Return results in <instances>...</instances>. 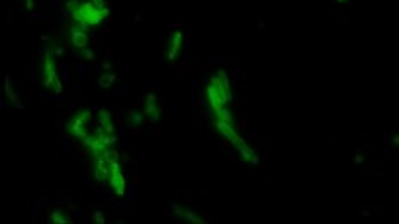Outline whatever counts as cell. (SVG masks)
Masks as SVG:
<instances>
[{"instance_id": "cell-14", "label": "cell", "mask_w": 399, "mask_h": 224, "mask_svg": "<svg viewBox=\"0 0 399 224\" xmlns=\"http://www.w3.org/2000/svg\"><path fill=\"white\" fill-rule=\"evenodd\" d=\"M94 122H96V125L101 127L103 130L108 132V134L118 135L117 123H115V117H113V113H111L108 108H99V110L96 111V117H94Z\"/></svg>"}, {"instance_id": "cell-17", "label": "cell", "mask_w": 399, "mask_h": 224, "mask_svg": "<svg viewBox=\"0 0 399 224\" xmlns=\"http://www.w3.org/2000/svg\"><path fill=\"white\" fill-rule=\"evenodd\" d=\"M48 223L50 224H72L74 219L65 209H51L48 213Z\"/></svg>"}, {"instance_id": "cell-9", "label": "cell", "mask_w": 399, "mask_h": 224, "mask_svg": "<svg viewBox=\"0 0 399 224\" xmlns=\"http://www.w3.org/2000/svg\"><path fill=\"white\" fill-rule=\"evenodd\" d=\"M89 168H91V177H93L94 182L99 183V185H108L110 161L106 159L105 153L89 156Z\"/></svg>"}, {"instance_id": "cell-1", "label": "cell", "mask_w": 399, "mask_h": 224, "mask_svg": "<svg viewBox=\"0 0 399 224\" xmlns=\"http://www.w3.org/2000/svg\"><path fill=\"white\" fill-rule=\"evenodd\" d=\"M211 125H213L214 132L219 135V139H223L226 144H230L233 147L235 154L238 156L240 163L245 166H259L261 163V156H259L257 149L247 141L245 137L238 130L237 122H226V120H211Z\"/></svg>"}, {"instance_id": "cell-16", "label": "cell", "mask_w": 399, "mask_h": 224, "mask_svg": "<svg viewBox=\"0 0 399 224\" xmlns=\"http://www.w3.org/2000/svg\"><path fill=\"white\" fill-rule=\"evenodd\" d=\"M118 82V74L115 69L111 70H101L98 75V87L103 91H110L113 89L115 86H117Z\"/></svg>"}, {"instance_id": "cell-4", "label": "cell", "mask_w": 399, "mask_h": 224, "mask_svg": "<svg viewBox=\"0 0 399 224\" xmlns=\"http://www.w3.org/2000/svg\"><path fill=\"white\" fill-rule=\"evenodd\" d=\"M106 159L110 161V178H108V187L111 194L117 199H123L127 195V177L123 171V163H122V153L118 146L110 147L105 153Z\"/></svg>"}, {"instance_id": "cell-13", "label": "cell", "mask_w": 399, "mask_h": 224, "mask_svg": "<svg viewBox=\"0 0 399 224\" xmlns=\"http://www.w3.org/2000/svg\"><path fill=\"white\" fill-rule=\"evenodd\" d=\"M3 101L12 110H24V101L21 98V93L17 91L14 79L9 74L3 75Z\"/></svg>"}, {"instance_id": "cell-11", "label": "cell", "mask_w": 399, "mask_h": 224, "mask_svg": "<svg viewBox=\"0 0 399 224\" xmlns=\"http://www.w3.org/2000/svg\"><path fill=\"white\" fill-rule=\"evenodd\" d=\"M171 214H173L178 221L187 223V224H207V219L204 216L182 202L171 204Z\"/></svg>"}, {"instance_id": "cell-15", "label": "cell", "mask_w": 399, "mask_h": 224, "mask_svg": "<svg viewBox=\"0 0 399 224\" xmlns=\"http://www.w3.org/2000/svg\"><path fill=\"white\" fill-rule=\"evenodd\" d=\"M146 122H147V118H146L144 111H142V108H130L125 113V125L132 130L142 129Z\"/></svg>"}, {"instance_id": "cell-21", "label": "cell", "mask_w": 399, "mask_h": 224, "mask_svg": "<svg viewBox=\"0 0 399 224\" xmlns=\"http://www.w3.org/2000/svg\"><path fill=\"white\" fill-rule=\"evenodd\" d=\"M111 69H115L113 62H111V60H103V62H101V70H111Z\"/></svg>"}, {"instance_id": "cell-6", "label": "cell", "mask_w": 399, "mask_h": 224, "mask_svg": "<svg viewBox=\"0 0 399 224\" xmlns=\"http://www.w3.org/2000/svg\"><path fill=\"white\" fill-rule=\"evenodd\" d=\"M82 147L86 149L87 156L94 154H103L110 149V147L118 146V135L108 134L106 130H103L101 127L96 125L93 130L89 132V135L81 142Z\"/></svg>"}, {"instance_id": "cell-20", "label": "cell", "mask_w": 399, "mask_h": 224, "mask_svg": "<svg viewBox=\"0 0 399 224\" xmlns=\"http://www.w3.org/2000/svg\"><path fill=\"white\" fill-rule=\"evenodd\" d=\"M36 0H22V9H24L26 12H33L34 9H36Z\"/></svg>"}, {"instance_id": "cell-12", "label": "cell", "mask_w": 399, "mask_h": 224, "mask_svg": "<svg viewBox=\"0 0 399 224\" xmlns=\"http://www.w3.org/2000/svg\"><path fill=\"white\" fill-rule=\"evenodd\" d=\"M209 79L214 82V86L218 87V91L221 93L223 98L233 105L235 93H233V84H231V79H230L228 72H226L225 69H218V70H214L213 74L209 75Z\"/></svg>"}, {"instance_id": "cell-18", "label": "cell", "mask_w": 399, "mask_h": 224, "mask_svg": "<svg viewBox=\"0 0 399 224\" xmlns=\"http://www.w3.org/2000/svg\"><path fill=\"white\" fill-rule=\"evenodd\" d=\"M75 55H77L79 60H82V62H94V60H96V50H94L93 46L82 48V50H79Z\"/></svg>"}, {"instance_id": "cell-19", "label": "cell", "mask_w": 399, "mask_h": 224, "mask_svg": "<svg viewBox=\"0 0 399 224\" xmlns=\"http://www.w3.org/2000/svg\"><path fill=\"white\" fill-rule=\"evenodd\" d=\"M108 218H106V213L103 209H94L91 213V223L93 224H106Z\"/></svg>"}, {"instance_id": "cell-10", "label": "cell", "mask_w": 399, "mask_h": 224, "mask_svg": "<svg viewBox=\"0 0 399 224\" xmlns=\"http://www.w3.org/2000/svg\"><path fill=\"white\" fill-rule=\"evenodd\" d=\"M142 111L149 123H159L163 118V106L159 101V96L154 91H147L142 98Z\"/></svg>"}, {"instance_id": "cell-7", "label": "cell", "mask_w": 399, "mask_h": 224, "mask_svg": "<svg viewBox=\"0 0 399 224\" xmlns=\"http://www.w3.org/2000/svg\"><path fill=\"white\" fill-rule=\"evenodd\" d=\"M183 50H185V31L173 29L166 38L165 48H163V60L173 65L182 58Z\"/></svg>"}, {"instance_id": "cell-2", "label": "cell", "mask_w": 399, "mask_h": 224, "mask_svg": "<svg viewBox=\"0 0 399 224\" xmlns=\"http://www.w3.org/2000/svg\"><path fill=\"white\" fill-rule=\"evenodd\" d=\"M70 22L93 31L110 17V7H99L91 0H65L63 3Z\"/></svg>"}, {"instance_id": "cell-22", "label": "cell", "mask_w": 399, "mask_h": 224, "mask_svg": "<svg viewBox=\"0 0 399 224\" xmlns=\"http://www.w3.org/2000/svg\"><path fill=\"white\" fill-rule=\"evenodd\" d=\"M348 0H338V3H346Z\"/></svg>"}, {"instance_id": "cell-8", "label": "cell", "mask_w": 399, "mask_h": 224, "mask_svg": "<svg viewBox=\"0 0 399 224\" xmlns=\"http://www.w3.org/2000/svg\"><path fill=\"white\" fill-rule=\"evenodd\" d=\"M89 43H91V31L79 26V24L70 22L69 27H67V45L77 53L82 48L91 46Z\"/></svg>"}, {"instance_id": "cell-5", "label": "cell", "mask_w": 399, "mask_h": 224, "mask_svg": "<svg viewBox=\"0 0 399 224\" xmlns=\"http://www.w3.org/2000/svg\"><path fill=\"white\" fill-rule=\"evenodd\" d=\"M94 117H96V113H93L91 108L82 106V108H79V110H75L65 122V127H63V129H65V134L69 135L70 139H74V141L82 142L87 135H89L91 123L94 122Z\"/></svg>"}, {"instance_id": "cell-3", "label": "cell", "mask_w": 399, "mask_h": 224, "mask_svg": "<svg viewBox=\"0 0 399 224\" xmlns=\"http://www.w3.org/2000/svg\"><path fill=\"white\" fill-rule=\"evenodd\" d=\"M39 82L45 91L50 94H62L63 93V81L58 72V57L53 53V50L45 46L43 55L39 58Z\"/></svg>"}]
</instances>
